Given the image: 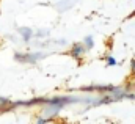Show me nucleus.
Listing matches in <instances>:
<instances>
[{
    "label": "nucleus",
    "mask_w": 135,
    "mask_h": 124,
    "mask_svg": "<svg viewBox=\"0 0 135 124\" xmlns=\"http://www.w3.org/2000/svg\"><path fill=\"white\" fill-rule=\"evenodd\" d=\"M83 52H85V46H83V44H75V46L72 47V52H71V54H72V57L79 58Z\"/></svg>",
    "instance_id": "1"
},
{
    "label": "nucleus",
    "mask_w": 135,
    "mask_h": 124,
    "mask_svg": "<svg viewBox=\"0 0 135 124\" xmlns=\"http://www.w3.org/2000/svg\"><path fill=\"white\" fill-rule=\"evenodd\" d=\"M21 33L24 35V39H25V41H28V39L32 38V35H33V31L30 30V28H21Z\"/></svg>",
    "instance_id": "2"
},
{
    "label": "nucleus",
    "mask_w": 135,
    "mask_h": 124,
    "mask_svg": "<svg viewBox=\"0 0 135 124\" xmlns=\"http://www.w3.org/2000/svg\"><path fill=\"white\" fill-rule=\"evenodd\" d=\"M83 42H85V46H86V49H90V47H93V38H91V36H86Z\"/></svg>",
    "instance_id": "3"
},
{
    "label": "nucleus",
    "mask_w": 135,
    "mask_h": 124,
    "mask_svg": "<svg viewBox=\"0 0 135 124\" xmlns=\"http://www.w3.org/2000/svg\"><path fill=\"white\" fill-rule=\"evenodd\" d=\"M107 63H108L110 66H115V64H116V60H115L113 57H107Z\"/></svg>",
    "instance_id": "4"
},
{
    "label": "nucleus",
    "mask_w": 135,
    "mask_h": 124,
    "mask_svg": "<svg viewBox=\"0 0 135 124\" xmlns=\"http://www.w3.org/2000/svg\"><path fill=\"white\" fill-rule=\"evenodd\" d=\"M46 121H47L46 118H39V120H38V124H46Z\"/></svg>",
    "instance_id": "5"
},
{
    "label": "nucleus",
    "mask_w": 135,
    "mask_h": 124,
    "mask_svg": "<svg viewBox=\"0 0 135 124\" xmlns=\"http://www.w3.org/2000/svg\"><path fill=\"white\" fill-rule=\"evenodd\" d=\"M131 64H132V71L135 72V60H132V61H131Z\"/></svg>",
    "instance_id": "6"
}]
</instances>
